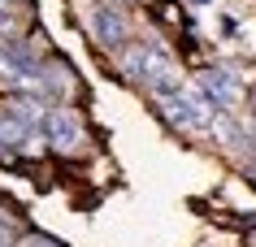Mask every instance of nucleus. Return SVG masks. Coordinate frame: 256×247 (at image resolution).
Instances as JSON below:
<instances>
[{
  "instance_id": "9b49d317",
  "label": "nucleus",
  "mask_w": 256,
  "mask_h": 247,
  "mask_svg": "<svg viewBox=\"0 0 256 247\" xmlns=\"http://www.w3.org/2000/svg\"><path fill=\"white\" fill-rule=\"evenodd\" d=\"M252 182H256V169H252Z\"/></svg>"
},
{
  "instance_id": "9d476101",
  "label": "nucleus",
  "mask_w": 256,
  "mask_h": 247,
  "mask_svg": "<svg viewBox=\"0 0 256 247\" xmlns=\"http://www.w3.org/2000/svg\"><path fill=\"white\" fill-rule=\"evenodd\" d=\"M252 104H256V91H252Z\"/></svg>"
},
{
  "instance_id": "6e6552de",
  "label": "nucleus",
  "mask_w": 256,
  "mask_h": 247,
  "mask_svg": "<svg viewBox=\"0 0 256 247\" xmlns=\"http://www.w3.org/2000/svg\"><path fill=\"white\" fill-rule=\"evenodd\" d=\"M22 247H61V243H56V239H44V234H30Z\"/></svg>"
},
{
  "instance_id": "39448f33",
  "label": "nucleus",
  "mask_w": 256,
  "mask_h": 247,
  "mask_svg": "<svg viewBox=\"0 0 256 247\" xmlns=\"http://www.w3.org/2000/svg\"><path fill=\"white\" fill-rule=\"evenodd\" d=\"M0 69L9 74V78H22V82H30V78H40V56L30 52L26 43H0Z\"/></svg>"
},
{
  "instance_id": "f257e3e1",
  "label": "nucleus",
  "mask_w": 256,
  "mask_h": 247,
  "mask_svg": "<svg viewBox=\"0 0 256 247\" xmlns=\"http://www.w3.org/2000/svg\"><path fill=\"white\" fill-rule=\"evenodd\" d=\"M156 104H161V117L170 126H178V130H208L213 126V104L200 96V87L196 91H187V87H178V91H165V96H156Z\"/></svg>"
},
{
  "instance_id": "7ed1b4c3",
  "label": "nucleus",
  "mask_w": 256,
  "mask_h": 247,
  "mask_svg": "<svg viewBox=\"0 0 256 247\" xmlns=\"http://www.w3.org/2000/svg\"><path fill=\"white\" fill-rule=\"evenodd\" d=\"M44 139H48V148L61 152V156H74V152H82V143H87V130H82L78 113L66 109V104H56V109L44 113Z\"/></svg>"
},
{
  "instance_id": "f03ea898",
  "label": "nucleus",
  "mask_w": 256,
  "mask_h": 247,
  "mask_svg": "<svg viewBox=\"0 0 256 247\" xmlns=\"http://www.w3.org/2000/svg\"><path fill=\"white\" fill-rule=\"evenodd\" d=\"M126 74H130V78H144L156 96H165V91H178V87H182L178 65L161 52V48H152V43H148V48L126 52Z\"/></svg>"
},
{
  "instance_id": "20e7f679",
  "label": "nucleus",
  "mask_w": 256,
  "mask_h": 247,
  "mask_svg": "<svg viewBox=\"0 0 256 247\" xmlns=\"http://www.w3.org/2000/svg\"><path fill=\"white\" fill-rule=\"evenodd\" d=\"M239 91L243 87H239V78H234V69H204L200 74V96L208 100L217 113L230 109V104L239 100Z\"/></svg>"
},
{
  "instance_id": "f8f14e48",
  "label": "nucleus",
  "mask_w": 256,
  "mask_h": 247,
  "mask_svg": "<svg viewBox=\"0 0 256 247\" xmlns=\"http://www.w3.org/2000/svg\"><path fill=\"white\" fill-rule=\"evenodd\" d=\"M200 4H204V0H200Z\"/></svg>"
},
{
  "instance_id": "0eeeda50",
  "label": "nucleus",
  "mask_w": 256,
  "mask_h": 247,
  "mask_svg": "<svg viewBox=\"0 0 256 247\" xmlns=\"http://www.w3.org/2000/svg\"><path fill=\"white\" fill-rule=\"evenodd\" d=\"M22 13H26V0H0V35H14Z\"/></svg>"
},
{
  "instance_id": "423d86ee",
  "label": "nucleus",
  "mask_w": 256,
  "mask_h": 247,
  "mask_svg": "<svg viewBox=\"0 0 256 247\" xmlns=\"http://www.w3.org/2000/svg\"><path fill=\"white\" fill-rule=\"evenodd\" d=\"M92 35L104 43V48L126 43V17H122V9H113V4H96V9H92Z\"/></svg>"
},
{
  "instance_id": "1a4fd4ad",
  "label": "nucleus",
  "mask_w": 256,
  "mask_h": 247,
  "mask_svg": "<svg viewBox=\"0 0 256 247\" xmlns=\"http://www.w3.org/2000/svg\"><path fill=\"white\" fill-rule=\"evenodd\" d=\"M252 247H256V230H252Z\"/></svg>"
}]
</instances>
